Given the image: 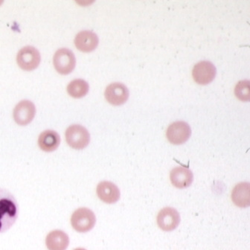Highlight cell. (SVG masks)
Here are the masks:
<instances>
[{
    "instance_id": "obj_1",
    "label": "cell",
    "mask_w": 250,
    "mask_h": 250,
    "mask_svg": "<svg viewBox=\"0 0 250 250\" xmlns=\"http://www.w3.org/2000/svg\"><path fill=\"white\" fill-rule=\"evenodd\" d=\"M19 214V206L8 190L0 188V233L5 232L14 224Z\"/></svg>"
},
{
    "instance_id": "obj_2",
    "label": "cell",
    "mask_w": 250,
    "mask_h": 250,
    "mask_svg": "<svg viewBox=\"0 0 250 250\" xmlns=\"http://www.w3.org/2000/svg\"><path fill=\"white\" fill-rule=\"evenodd\" d=\"M96 217L93 211L87 208H80L75 210L71 217L72 228L80 233L87 232L94 228Z\"/></svg>"
},
{
    "instance_id": "obj_3",
    "label": "cell",
    "mask_w": 250,
    "mask_h": 250,
    "mask_svg": "<svg viewBox=\"0 0 250 250\" xmlns=\"http://www.w3.org/2000/svg\"><path fill=\"white\" fill-rule=\"evenodd\" d=\"M65 136L67 144L75 150L85 148L90 142L89 132L82 125H71L66 129Z\"/></svg>"
},
{
    "instance_id": "obj_4",
    "label": "cell",
    "mask_w": 250,
    "mask_h": 250,
    "mask_svg": "<svg viewBox=\"0 0 250 250\" xmlns=\"http://www.w3.org/2000/svg\"><path fill=\"white\" fill-rule=\"evenodd\" d=\"M191 127L185 122H174L166 131L167 140L175 146L184 144L191 137Z\"/></svg>"
},
{
    "instance_id": "obj_5",
    "label": "cell",
    "mask_w": 250,
    "mask_h": 250,
    "mask_svg": "<svg viewBox=\"0 0 250 250\" xmlns=\"http://www.w3.org/2000/svg\"><path fill=\"white\" fill-rule=\"evenodd\" d=\"M53 62L57 72L61 75H68L75 69L76 59L72 51L61 49L55 52Z\"/></svg>"
},
{
    "instance_id": "obj_6",
    "label": "cell",
    "mask_w": 250,
    "mask_h": 250,
    "mask_svg": "<svg viewBox=\"0 0 250 250\" xmlns=\"http://www.w3.org/2000/svg\"><path fill=\"white\" fill-rule=\"evenodd\" d=\"M18 66L25 71L36 69L41 62V55L33 46H25L20 50L17 56Z\"/></svg>"
},
{
    "instance_id": "obj_7",
    "label": "cell",
    "mask_w": 250,
    "mask_h": 250,
    "mask_svg": "<svg viewBox=\"0 0 250 250\" xmlns=\"http://www.w3.org/2000/svg\"><path fill=\"white\" fill-rule=\"evenodd\" d=\"M217 70L212 62L201 61L194 66L192 71L193 78L196 83L200 85H207L213 82Z\"/></svg>"
},
{
    "instance_id": "obj_8",
    "label": "cell",
    "mask_w": 250,
    "mask_h": 250,
    "mask_svg": "<svg viewBox=\"0 0 250 250\" xmlns=\"http://www.w3.org/2000/svg\"><path fill=\"white\" fill-rule=\"evenodd\" d=\"M36 114L35 104L30 101H22L15 106L13 113L14 121L18 125L25 126L31 123Z\"/></svg>"
},
{
    "instance_id": "obj_9",
    "label": "cell",
    "mask_w": 250,
    "mask_h": 250,
    "mask_svg": "<svg viewBox=\"0 0 250 250\" xmlns=\"http://www.w3.org/2000/svg\"><path fill=\"white\" fill-rule=\"evenodd\" d=\"M180 215L175 208L167 207L162 209L157 216V224L162 230L171 231L180 225Z\"/></svg>"
},
{
    "instance_id": "obj_10",
    "label": "cell",
    "mask_w": 250,
    "mask_h": 250,
    "mask_svg": "<svg viewBox=\"0 0 250 250\" xmlns=\"http://www.w3.org/2000/svg\"><path fill=\"white\" fill-rule=\"evenodd\" d=\"M105 98L110 104L120 106L124 104L128 99V89L123 83H111L105 90Z\"/></svg>"
},
{
    "instance_id": "obj_11",
    "label": "cell",
    "mask_w": 250,
    "mask_h": 250,
    "mask_svg": "<svg viewBox=\"0 0 250 250\" xmlns=\"http://www.w3.org/2000/svg\"><path fill=\"white\" fill-rule=\"evenodd\" d=\"M98 197L104 203L113 204L119 201L120 198V190L114 183L103 181L98 185L96 188Z\"/></svg>"
},
{
    "instance_id": "obj_12",
    "label": "cell",
    "mask_w": 250,
    "mask_h": 250,
    "mask_svg": "<svg viewBox=\"0 0 250 250\" xmlns=\"http://www.w3.org/2000/svg\"><path fill=\"white\" fill-rule=\"evenodd\" d=\"M99 38L90 31H82L75 37V46L78 50L83 52H90L97 48Z\"/></svg>"
},
{
    "instance_id": "obj_13",
    "label": "cell",
    "mask_w": 250,
    "mask_h": 250,
    "mask_svg": "<svg viewBox=\"0 0 250 250\" xmlns=\"http://www.w3.org/2000/svg\"><path fill=\"white\" fill-rule=\"evenodd\" d=\"M170 179L172 185L177 188H186L192 184L194 175L188 168L177 167L170 171Z\"/></svg>"
},
{
    "instance_id": "obj_14",
    "label": "cell",
    "mask_w": 250,
    "mask_h": 250,
    "mask_svg": "<svg viewBox=\"0 0 250 250\" xmlns=\"http://www.w3.org/2000/svg\"><path fill=\"white\" fill-rule=\"evenodd\" d=\"M69 244L68 234L61 230L51 231L45 238V245L49 250H66Z\"/></svg>"
},
{
    "instance_id": "obj_15",
    "label": "cell",
    "mask_w": 250,
    "mask_h": 250,
    "mask_svg": "<svg viewBox=\"0 0 250 250\" xmlns=\"http://www.w3.org/2000/svg\"><path fill=\"white\" fill-rule=\"evenodd\" d=\"M231 200L234 205L240 208H247L250 205V186L249 183L236 185L231 192Z\"/></svg>"
},
{
    "instance_id": "obj_16",
    "label": "cell",
    "mask_w": 250,
    "mask_h": 250,
    "mask_svg": "<svg viewBox=\"0 0 250 250\" xmlns=\"http://www.w3.org/2000/svg\"><path fill=\"white\" fill-rule=\"evenodd\" d=\"M61 143V138L57 132L52 130H45L40 135L38 145L40 148L45 152L56 150Z\"/></svg>"
},
{
    "instance_id": "obj_17",
    "label": "cell",
    "mask_w": 250,
    "mask_h": 250,
    "mask_svg": "<svg viewBox=\"0 0 250 250\" xmlns=\"http://www.w3.org/2000/svg\"><path fill=\"white\" fill-rule=\"evenodd\" d=\"M67 92L69 96L75 99H81L86 96L89 92V86L87 82L83 79H75L67 86Z\"/></svg>"
},
{
    "instance_id": "obj_18",
    "label": "cell",
    "mask_w": 250,
    "mask_h": 250,
    "mask_svg": "<svg viewBox=\"0 0 250 250\" xmlns=\"http://www.w3.org/2000/svg\"><path fill=\"white\" fill-rule=\"evenodd\" d=\"M250 82L249 81H241L237 83L235 89H234V94L235 96L243 102H248L250 100Z\"/></svg>"
},
{
    "instance_id": "obj_19",
    "label": "cell",
    "mask_w": 250,
    "mask_h": 250,
    "mask_svg": "<svg viewBox=\"0 0 250 250\" xmlns=\"http://www.w3.org/2000/svg\"><path fill=\"white\" fill-rule=\"evenodd\" d=\"M74 250H85V249H83V248H77Z\"/></svg>"
}]
</instances>
